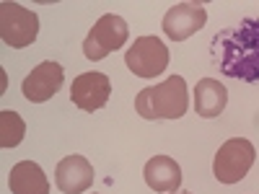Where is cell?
Wrapping results in <instances>:
<instances>
[{"instance_id": "6da1fadb", "label": "cell", "mask_w": 259, "mask_h": 194, "mask_svg": "<svg viewBox=\"0 0 259 194\" xmlns=\"http://www.w3.org/2000/svg\"><path fill=\"white\" fill-rule=\"evenodd\" d=\"M212 62L226 78L259 83V18H241L212 36Z\"/></svg>"}, {"instance_id": "7c38bea8", "label": "cell", "mask_w": 259, "mask_h": 194, "mask_svg": "<svg viewBox=\"0 0 259 194\" xmlns=\"http://www.w3.org/2000/svg\"><path fill=\"white\" fill-rule=\"evenodd\" d=\"M228 104V91L226 85L218 83L215 78H202L194 85V112L205 119H215L221 117Z\"/></svg>"}, {"instance_id": "4fadbf2b", "label": "cell", "mask_w": 259, "mask_h": 194, "mask_svg": "<svg viewBox=\"0 0 259 194\" xmlns=\"http://www.w3.org/2000/svg\"><path fill=\"white\" fill-rule=\"evenodd\" d=\"M8 186L13 194H50V181L39 163L21 161L11 168Z\"/></svg>"}, {"instance_id": "5bb4252c", "label": "cell", "mask_w": 259, "mask_h": 194, "mask_svg": "<svg viewBox=\"0 0 259 194\" xmlns=\"http://www.w3.org/2000/svg\"><path fill=\"white\" fill-rule=\"evenodd\" d=\"M26 135V122L21 119L16 112L11 109H3L0 112V145L6 150L8 148H16Z\"/></svg>"}, {"instance_id": "8992f818", "label": "cell", "mask_w": 259, "mask_h": 194, "mask_svg": "<svg viewBox=\"0 0 259 194\" xmlns=\"http://www.w3.org/2000/svg\"><path fill=\"white\" fill-rule=\"evenodd\" d=\"M124 62L138 78H156L168 68V50L158 36H140L124 52Z\"/></svg>"}, {"instance_id": "30bf717a", "label": "cell", "mask_w": 259, "mask_h": 194, "mask_svg": "<svg viewBox=\"0 0 259 194\" xmlns=\"http://www.w3.org/2000/svg\"><path fill=\"white\" fill-rule=\"evenodd\" d=\"M55 184L62 194H80L94 184V166L83 156H65L55 168Z\"/></svg>"}, {"instance_id": "277c9868", "label": "cell", "mask_w": 259, "mask_h": 194, "mask_svg": "<svg viewBox=\"0 0 259 194\" xmlns=\"http://www.w3.org/2000/svg\"><path fill=\"white\" fill-rule=\"evenodd\" d=\"M127 36H130L127 21L117 13H104L94 24V29L89 31V36L83 39V55L94 62L104 60L106 55L122 50Z\"/></svg>"}, {"instance_id": "7a4b0ae2", "label": "cell", "mask_w": 259, "mask_h": 194, "mask_svg": "<svg viewBox=\"0 0 259 194\" xmlns=\"http://www.w3.org/2000/svg\"><path fill=\"white\" fill-rule=\"evenodd\" d=\"M189 109V93L182 75H171L135 96V112L143 119H179Z\"/></svg>"}, {"instance_id": "ba28073f", "label": "cell", "mask_w": 259, "mask_h": 194, "mask_svg": "<svg viewBox=\"0 0 259 194\" xmlns=\"http://www.w3.org/2000/svg\"><path fill=\"white\" fill-rule=\"evenodd\" d=\"M65 80V70L60 62H52V60H45L39 62L36 68L24 78V85H21V91L24 96L31 101V104H45L50 101Z\"/></svg>"}, {"instance_id": "9c48e42d", "label": "cell", "mask_w": 259, "mask_h": 194, "mask_svg": "<svg viewBox=\"0 0 259 194\" xmlns=\"http://www.w3.org/2000/svg\"><path fill=\"white\" fill-rule=\"evenodd\" d=\"M112 96V80L104 73H83L73 80L70 101L80 112H99Z\"/></svg>"}, {"instance_id": "3957f363", "label": "cell", "mask_w": 259, "mask_h": 194, "mask_svg": "<svg viewBox=\"0 0 259 194\" xmlns=\"http://www.w3.org/2000/svg\"><path fill=\"white\" fill-rule=\"evenodd\" d=\"M254 158H256V150L246 137H231L215 153L212 174L221 184H239L254 166Z\"/></svg>"}, {"instance_id": "9a60e30c", "label": "cell", "mask_w": 259, "mask_h": 194, "mask_svg": "<svg viewBox=\"0 0 259 194\" xmlns=\"http://www.w3.org/2000/svg\"><path fill=\"white\" fill-rule=\"evenodd\" d=\"M174 194H177V191H174ZM179 194H192V191H179Z\"/></svg>"}, {"instance_id": "5b68a950", "label": "cell", "mask_w": 259, "mask_h": 194, "mask_svg": "<svg viewBox=\"0 0 259 194\" xmlns=\"http://www.w3.org/2000/svg\"><path fill=\"white\" fill-rule=\"evenodd\" d=\"M39 34V16L18 3H0V36L8 47L24 50L34 44V39Z\"/></svg>"}, {"instance_id": "8fae6325", "label": "cell", "mask_w": 259, "mask_h": 194, "mask_svg": "<svg viewBox=\"0 0 259 194\" xmlns=\"http://www.w3.org/2000/svg\"><path fill=\"white\" fill-rule=\"evenodd\" d=\"M143 176H145V184L153 191L174 194L182 186V166L171 156H156L145 163Z\"/></svg>"}, {"instance_id": "52a82bcc", "label": "cell", "mask_w": 259, "mask_h": 194, "mask_svg": "<svg viewBox=\"0 0 259 194\" xmlns=\"http://www.w3.org/2000/svg\"><path fill=\"white\" fill-rule=\"evenodd\" d=\"M207 21V11L202 3H174L163 21H161V29L171 41H184L192 34H197Z\"/></svg>"}]
</instances>
